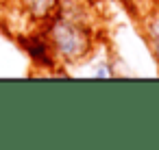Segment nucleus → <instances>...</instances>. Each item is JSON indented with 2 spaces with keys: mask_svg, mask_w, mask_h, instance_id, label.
Instances as JSON below:
<instances>
[{
  "mask_svg": "<svg viewBox=\"0 0 159 150\" xmlns=\"http://www.w3.org/2000/svg\"><path fill=\"white\" fill-rule=\"evenodd\" d=\"M11 2H16V0H0V5H11Z\"/></svg>",
  "mask_w": 159,
  "mask_h": 150,
  "instance_id": "423d86ee",
  "label": "nucleus"
},
{
  "mask_svg": "<svg viewBox=\"0 0 159 150\" xmlns=\"http://www.w3.org/2000/svg\"><path fill=\"white\" fill-rule=\"evenodd\" d=\"M20 7V15L29 20V24H46L52 15L59 13L61 0H16Z\"/></svg>",
  "mask_w": 159,
  "mask_h": 150,
  "instance_id": "7ed1b4c3",
  "label": "nucleus"
},
{
  "mask_svg": "<svg viewBox=\"0 0 159 150\" xmlns=\"http://www.w3.org/2000/svg\"><path fill=\"white\" fill-rule=\"evenodd\" d=\"M18 44L20 48L26 52V57L31 59V63L39 70H55L59 65L55 52H52V46L46 37L44 31H29V33H22L18 35Z\"/></svg>",
  "mask_w": 159,
  "mask_h": 150,
  "instance_id": "f03ea898",
  "label": "nucleus"
},
{
  "mask_svg": "<svg viewBox=\"0 0 159 150\" xmlns=\"http://www.w3.org/2000/svg\"><path fill=\"white\" fill-rule=\"evenodd\" d=\"M89 76L94 78H113L116 76V70H113V63L111 61H98L92 70H89Z\"/></svg>",
  "mask_w": 159,
  "mask_h": 150,
  "instance_id": "39448f33",
  "label": "nucleus"
},
{
  "mask_svg": "<svg viewBox=\"0 0 159 150\" xmlns=\"http://www.w3.org/2000/svg\"><path fill=\"white\" fill-rule=\"evenodd\" d=\"M44 33L61 65H76L94 55V31L83 18L59 11L44 24Z\"/></svg>",
  "mask_w": 159,
  "mask_h": 150,
  "instance_id": "f257e3e1",
  "label": "nucleus"
},
{
  "mask_svg": "<svg viewBox=\"0 0 159 150\" xmlns=\"http://www.w3.org/2000/svg\"><path fill=\"white\" fill-rule=\"evenodd\" d=\"M142 33H144L146 46H148V50H150L155 63L159 65V7H157V5H155L150 11L144 13Z\"/></svg>",
  "mask_w": 159,
  "mask_h": 150,
  "instance_id": "20e7f679",
  "label": "nucleus"
},
{
  "mask_svg": "<svg viewBox=\"0 0 159 150\" xmlns=\"http://www.w3.org/2000/svg\"><path fill=\"white\" fill-rule=\"evenodd\" d=\"M155 5H157V7H159V0H155Z\"/></svg>",
  "mask_w": 159,
  "mask_h": 150,
  "instance_id": "0eeeda50",
  "label": "nucleus"
}]
</instances>
